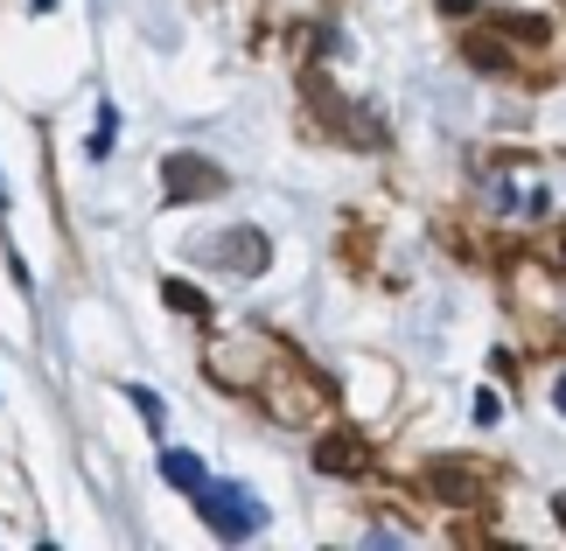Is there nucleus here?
<instances>
[{
  "label": "nucleus",
  "mask_w": 566,
  "mask_h": 551,
  "mask_svg": "<svg viewBox=\"0 0 566 551\" xmlns=\"http://www.w3.org/2000/svg\"><path fill=\"white\" fill-rule=\"evenodd\" d=\"M196 510H203V523H210L217 538H231V544L266 531V510H259V502H252L245 489H238V481H210V489L196 496Z\"/></svg>",
  "instance_id": "nucleus-1"
},
{
  "label": "nucleus",
  "mask_w": 566,
  "mask_h": 551,
  "mask_svg": "<svg viewBox=\"0 0 566 551\" xmlns=\"http://www.w3.org/2000/svg\"><path fill=\"white\" fill-rule=\"evenodd\" d=\"M0 216H8V182H0Z\"/></svg>",
  "instance_id": "nucleus-13"
},
{
  "label": "nucleus",
  "mask_w": 566,
  "mask_h": 551,
  "mask_svg": "<svg viewBox=\"0 0 566 551\" xmlns=\"http://www.w3.org/2000/svg\"><path fill=\"white\" fill-rule=\"evenodd\" d=\"M161 481H168V489H182V496H203V489H210V468H203L196 454L168 447V454H161Z\"/></svg>",
  "instance_id": "nucleus-4"
},
{
  "label": "nucleus",
  "mask_w": 566,
  "mask_h": 551,
  "mask_svg": "<svg viewBox=\"0 0 566 551\" xmlns=\"http://www.w3.org/2000/svg\"><path fill=\"white\" fill-rule=\"evenodd\" d=\"M113 134H119V105H105V113H98V134H92V161L113 153Z\"/></svg>",
  "instance_id": "nucleus-9"
},
{
  "label": "nucleus",
  "mask_w": 566,
  "mask_h": 551,
  "mask_svg": "<svg viewBox=\"0 0 566 551\" xmlns=\"http://www.w3.org/2000/svg\"><path fill=\"white\" fill-rule=\"evenodd\" d=\"M161 189H168V203H210V195L231 189V174L217 168L210 153H168V161H161Z\"/></svg>",
  "instance_id": "nucleus-2"
},
{
  "label": "nucleus",
  "mask_w": 566,
  "mask_h": 551,
  "mask_svg": "<svg viewBox=\"0 0 566 551\" xmlns=\"http://www.w3.org/2000/svg\"><path fill=\"white\" fill-rule=\"evenodd\" d=\"M553 405H559V412H566V378H559V384H553Z\"/></svg>",
  "instance_id": "nucleus-11"
},
{
  "label": "nucleus",
  "mask_w": 566,
  "mask_h": 551,
  "mask_svg": "<svg viewBox=\"0 0 566 551\" xmlns=\"http://www.w3.org/2000/svg\"><path fill=\"white\" fill-rule=\"evenodd\" d=\"M427 481L441 489V502H475V496H469V489H475V475H469V468H454V460H433Z\"/></svg>",
  "instance_id": "nucleus-5"
},
{
  "label": "nucleus",
  "mask_w": 566,
  "mask_h": 551,
  "mask_svg": "<svg viewBox=\"0 0 566 551\" xmlns=\"http://www.w3.org/2000/svg\"><path fill=\"white\" fill-rule=\"evenodd\" d=\"M496 418H504V405H496V391H483L475 399V426H496Z\"/></svg>",
  "instance_id": "nucleus-10"
},
{
  "label": "nucleus",
  "mask_w": 566,
  "mask_h": 551,
  "mask_svg": "<svg viewBox=\"0 0 566 551\" xmlns=\"http://www.w3.org/2000/svg\"><path fill=\"white\" fill-rule=\"evenodd\" d=\"M119 391H126V399H134V412L147 418V426L161 433V418H168V412H161V399H155V391H147V384H119Z\"/></svg>",
  "instance_id": "nucleus-8"
},
{
  "label": "nucleus",
  "mask_w": 566,
  "mask_h": 551,
  "mask_svg": "<svg viewBox=\"0 0 566 551\" xmlns=\"http://www.w3.org/2000/svg\"><path fill=\"white\" fill-rule=\"evenodd\" d=\"M161 300H168V307H182V315H210V300L196 294L189 279H168V286H161Z\"/></svg>",
  "instance_id": "nucleus-7"
},
{
  "label": "nucleus",
  "mask_w": 566,
  "mask_h": 551,
  "mask_svg": "<svg viewBox=\"0 0 566 551\" xmlns=\"http://www.w3.org/2000/svg\"><path fill=\"white\" fill-rule=\"evenodd\" d=\"M553 517H559V523H566V496H553Z\"/></svg>",
  "instance_id": "nucleus-12"
},
{
  "label": "nucleus",
  "mask_w": 566,
  "mask_h": 551,
  "mask_svg": "<svg viewBox=\"0 0 566 551\" xmlns=\"http://www.w3.org/2000/svg\"><path fill=\"white\" fill-rule=\"evenodd\" d=\"M357 460H364V447H357L350 433H336V439H322V447H315V468L322 475H343V468H357Z\"/></svg>",
  "instance_id": "nucleus-6"
},
{
  "label": "nucleus",
  "mask_w": 566,
  "mask_h": 551,
  "mask_svg": "<svg viewBox=\"0 0 566 551\" xmlns=\"http://www.w3.org/2000/svg\"><path fill=\"white\" fill-rule=\"evenodd\" d=\"M50 8H56V0H35V14H50Z\"/></svg>",
  "instance_id": "nucleus-14"
},
{
  "label": "nucleus",
  "mask_w": 566,
  "mask_h": 551,
  "mask_svg": "<svg viewBox=\"0 0 566 551\" xmlns=\"http://www.w3.org/2000/svg\"><path fill=\"white\" fill-rule=\"evenodd\" d=\"M203 258H217V266H231L238 279H259V273H266V258H273V245H266L259 231H245V224H238V231H224V237H210V245H203Z\"/></svg>",
  "instance_id": "nucleus-3"
}]
</instances>
